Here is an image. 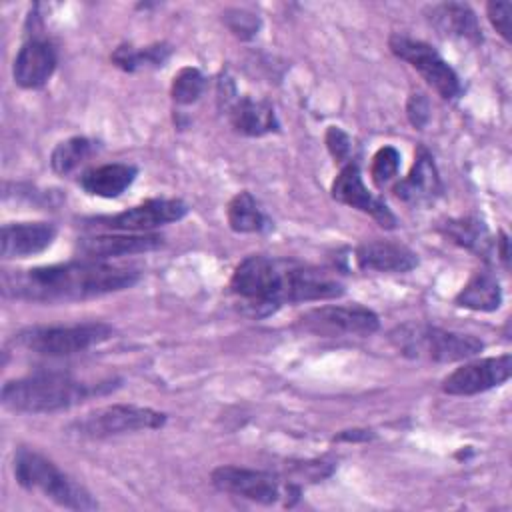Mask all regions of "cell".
<instances>
[{
    "mask_svg": "<svg viewBox=\"0 0 512 512\" xmlns=\"http://www.w3.org/2000/svg\"><path fill=\"white\" fill-rule=\"evenodd\" d=\"M230 290L246 314L262 318L286 302L338 298L344 284L314 266L254 254L236 266Z\"/></svg>",
    "mask_w": 512,
    "mask_h": 512,
    "instance_id": "6da1fadb",
    "label": "cell"
},
{
    "mask_svg": "<svg viewBox=\"0 0 512 512\" xmlns=\"http://www.w3.org/2000/svg\"><path fill=\"white\" fill-rule=\"evenodd\" d=\"M140 272L106 260H74L66 264L4 270L2 294L14 300L60 304L98 298L134 286Z\"/></svg>",
    "mask_w": 512,
    "mask_h": 512,
    "instance_id": "7a4b0ae2",
    "label": "cell"
},
{
    "mask_svg": "<svg viewBox=\"0 0 512 512\" xmlns=\"http://www.w3.org/2000/svg\"><path fill=\"white\" fill-rule=\"evenodd\" d=\"M112 380L84 382L66 372L40 370L16 380H8L2 386V404L14 412L46 414L72 408L92 396L114 390Z\"/></svg>",
    "mask_w": 512,
    "mask_h": 512,
    "instance_id": "3957f363",
    "label": "cell"
},
{
    "mask_svg": "<svg viewBox=\"0 0 512 512\" xmlns=\"http://www.w3.org/2000/svg\"><path fill=\"white\" fill-rule=\"evenodd\" d=\"M14 476L22 488L36 490L62 508H70V510L98 508V502L82 484H78L74 478L62 472L52 460H48L46 456L34 450H28V448L16 450Z\"/></svg>",
    "mask_w": 512,
    "mask_h": 512,
    "instance_id": "277c9868",
    "label": "cell"
},
{
    "mask_svg": "<svg viewBox=\"0 0 512 512\" xmlns=\"http://www.w3.org/2000/svg\"><path fill=\"white\" fill-rule=\"evenodd\" d=\"M390 340L408 358H426L434 362H458L474 358L484 350V342L472 334L452 332L426 324L398 326Z\"/></svg>",
    "mask_w": 512,
    "mask_h": 512,
    "instance_id": "5b68a950",
    "label": "cell"
},
{
    "mask_svg": "<svg viewBox=\"0 0 512 512\" xmlns=\"http://www.w3.org/2000/svg\"><path fill=\"white\" fill-rule=\"evenodd\" d=\"M114 328L106 322H78L68 326H32L14 336V344L40 356H72L110 340Z\"/></svg>",
    "mask_w": 512,
    "mask_h": 512,
    "instance_id": "8992f818",
    "label": "cell"
},
{
    "mask_svg": "<svg viewBox=\"0 0 512 512\" xmlns=\"http://www.w3.org/2000/svg\"><path fill=\"white\" fill-rule=\"evenodd\" d=\"M166 424V414L148 406L110 404L84 414L70 424V432L82 438H108L138 430H156Z\"/></svg>",
    "mask_w": 512,
    "mask_h": 512,
    "instance_id": "52a82bcc",
    "label": "cell"
},
{
    "mask_svg": "<svg viewBox=\"0 0 512 512\" xmlns=\"http://www.w3.org/2000/svg\"><path fill=\"white\" fill-rule=\"evenodd\" d=\"M388 46L394 56L408 62L444 100H452L460 94L462 86L458 74L430 44L404 34H392Z\"/></svg>",
    "mask_w": 512,
    "mask_h": 512,
    "instance_id": "ba28073f",
    "label": "cell"
},
{
    "mask_svg": "<svg viewBox=\"0 0 512 512\" xmlns=\"http://www.w3.org/2000/svg\"><path fill=\"white\" fill-rule=\"evenodd\" d=\"M298 326L304 332L324 336V338H338V336H370L378 330L380 320L378 316L360 304L348 306H318L306 310L298 318Z\"/></svg>",
    "mask_w": 512,
    "mask_h": 512,
    "instance_id": "9c48e42d",
    "label": "cell"
},
{
    "mask_svg": "<svg viewBox=\"0 0 512 512\" xmlns=\"http://www.w3.org/2000/svg\"><path fill=\"white\" fill-rule=\"evenodd\" d=\"M188 214V206L176 198H152L138 206H132L114 216H100L90 220V228L142 234L156 226L176 222Z\"/></svg>",
    "mask_w": 512,
    "mask_h": 512,
    "instance_id": "30bf717a",
    "label": "cell"
},
{
    "mask_svg": "<svg viewBox=\"0 0 512 512\" xmlns=\"http://www.w3.org/2000/svg\"><path fill=\"white\" fill-rule=\"evenodd\" d=\"M512 374L510 354L466 362L442 380V392L452 396H472L502 386Z\"/></svg>",
    "mask_w": 512,
    "mask_h": 512,
    "instance_id": "8fae6325",
    "label": "cell"
},
{
    "mask_svg": "<svg viewBox=\"0 0 512 512\" xmlns=\"http://www.w3.org/2000/svg\"><path fill=\"white\" fill-rule=\"evenodd\" d=\"M214 488L258 504H274L280 494V482L262 470L242 466H218L210 476Z\"/></svg>",
    "mask_w": 512,
    "mask_h": 512,
    "instance_id": "7c38bea8",
    "label": "cell"
},
{
    "mask_svg": "<svg viewBox=\"0 0 512 512\" xmlns=\"http://www.w3.org/2000/svg\"><path fill=\"white\" fill-rule=\"evenodd\" d=\"M332 198L356 208L360 212L370 214L382 228H394L396 216L390 212V208L376 196L368 192V188L362 182L360 168L354 162H348L340 168L338 176L332 182Z\"/></svg>",
    "mask_w": 512,
    "mask_h": 512,
    "instance_id": "4fadbf2b",
    "label": "cell"
},
{
    "mask_svg": "<svg viewBox=\"0 0 512 512\" xmlns=\"http://www.w3.org/2000/svg\"><path fill=\"white\" fill-rule=\"evenodd\" d=\"M162 246V236L158 234H96L80 238L76 244L82 260H108L116 256L140 254Z\"/></svg>",
    "mask_w": 512,
    "mask_h": 512,
    "instance_id": "5bb4252c",
    "label": "cell"
},
{
    "mask_svg": "<svg viewBox=\"0 0 512 512\" xmlns=\"http://www.w3.org/2000/svg\"><path fill=\"white\" fill-rule=\"evenodd\" d=\"M56 70V50L44 38H30L14 58L12 76L22 88L34 90L44 86Z\"/></svg>",
    "mask_w": 512,
    "mask_h": 512,
    "instance_id": "9a60e30c",
    "label": "cell"
},
{
    "mask_svg": "<svg viewBox=\"0 0 512 512\" xmlns=\"http://www.w3.org/2000/svg\"><path fill=\"white\" fill-rule=\"evenodd\" d=\"M56 238L52 222H14L4 224L0 236L2 258H26L46 250Z\"/></svg>",
    "mask_w": 512,
    "mask_h": 512,
    "instance_id": "2e32d148",
    "label": "cell"
},
{
    "mask_svg": "<svg viewBox=\"0 0 512 512\" xmlns=\"http://www.w3.org/2000/svg\"><path fill=\"white\" fill-rule=\"evenodd\" d=\"M440 192H442V182H440L434 158L424 146H420L416 150V158L410 174L394 186V194L404 202L420 204V202L434 200Z\"/></svg>",
    "mask_w": 512,
    "mask_h": 512,
    "instance_id": "e0dca14e",
    "label": "cell"
},
{
    "mask_svg": "<svg viewBox=\"0 0 512 512\" xmlns=\"http://www.w3.org/2000/svg\"><path fill=\"white\" fill-rule=\"evenodd\" d=\"M356 262L362 270L402 274L418 266V256L404 244L388 242V240H372L356 248Z\"/></svg>",
    "mask_w": 512,
    "mask_h": 512,
    "instance_id": "ac0fdd59",
    "label": "cell"
},
{
    "mask_svg": "<svg viewBox=\"0 0 512 512\" xmlns=\"http://www.w3.org/2000/svg\"><path fill=\"white\" fill-rule=\"evenodd\" d=\"M432 26L444 34L454 38H464L472 44L482 42V30L474 10L462 2H444L430 8Z\"/></svg>",
    "mask_w": 512,
    "mask_h": 512,
    "instance_id": "d6986e66",
    "label": "cell"
},
{
    "mask_svg": "<svg viewBox=\"0 0 512 512\" xmlns=\"http://www.w3.org/2000/svg\"><path fill=\"white\" fill-rule=\"evenodd\" d=\"M228 116L232 126L246 136H262L278 130V118L270 102L254 100L250 96L228 102Z\"/></svg>",
    "mask_w": 512,
    "mask_h": 512,
    "instance_id": "ffe728a7",
    "label": "cell"
},
{
    "mask_svg": "<svg viewBox=\"0 0 512 512\" xmlns=\"http://www.w3.org/2000/svg\"><path fill=\"white\" fill-rule=\"evenodd\" d=\"M138 170L132 164H102L82 172L80 186L84 192L100 198H116L120 196L136 178Z\"/></svg>",
    "mask_w": 512,
    "mask_h": 512,
    "instance_id": "44dd1931",
    "label": "cell"
},
{
    "mask_svg": "<svg viewBox=\"0 0 512 512\" xmlns=\"http://www.w3.org/2000/svg\"><path fill=\"white\" fill-rule=\"evenodd\" d=\"M456 304L476 312H492L502 304V290L498 278L488 270H478L470 276L456 296Z\"/></svg>",
    "mask_w": 512,
    "mask_h": 512,
    "instance_id": "7402d4cb",
    "label": "cell"
},
{
    "mask_svg": "<svg viewBox=\"0 0 512 512\" xmlns=\"http://www.w3.org/2000/svg\"><path fill=\"white\" fill-rule=\"evenodd\" d=\"M226 220L228 226L234 232L240 234H250V232H262L268 226V220L264 216V212L260 210L258 202L254 200V196L246 190L238 192L226 208Z\"/></svg>",
    "mask_w": 512,
    "mask_h": 512,
    "instance_id": "603a6c76",
    "label": "cell"
},
{
    "mask_svg": "<svg viewBox=\"0 0 512 512\" xmlns=\"http://www.w3.org/2000/svg\"><path fill=\"white\" fill-rule=\"evenodd\" d=\"M444 234L458 246L468 248L476 254H490L494 242L488 234V228L478 218H456L444 224Z\"/></svg>",
    "mask_w": 512,
    "mask_h": 512,
    "instance_id": "cb8c5ba5",
    "label": "cell"
},
{
    "mask_svg": "<svg viewBox=\"0 0 512 512\" xmlns=\"http://www.w3.org/2000/svg\"><path fill=\"white\" fill-rule=\"evenodd\" d=\"M172 48L164 42L160 44H152V46H146V48H134V46H118L114 52H112V62L126 70V72H134L138 68H156V66H162L168 56H170Z\"/></svg>",
    "mask_w": 512,
    "mask_h": 512,
    "instance_id": "d4e9b609",
    "label": "cell"
},
{
    "mask_svg": "<svg viewBox=\"0 0 512 512\" xmlns=\"http://www.w3.org/2000/svg\"><path fill=\"white\" fill-rule=\"evenodd\" d=\"M94 154V142L84 138V136H72L64 142H60L50 156V164L52 170L56 174H70L72 170H76L80 164H84L90 156Z\"/></svg>",
    "mask_w": 512,
    "mask_h": 512,
    "instance_id": "484cf974",
    "label": "cell"
},
{
    "mask_svg": "<svg viewBox=\"0 0 512 512\" xmlns=\"http://www.w3.org/2000/svg\"><path fill=\"white\" fill-rule=\"evenodd\" d=\"M204 92V76L194 66H184L178 70V74L172 80V100L176 104H192L200 98Z\"/></svg>",
    "mask_w": 512,
    "mask_h": 512,
    "instance_id": "4316f807",
    "label": "cell"
},
{
    "mask_svg": "<svg viewBox=\"0 0 512 512\" xmlns=\"http://www.w3.org/2000/svg\"><path fill=\"white\" fill-rule=\"evenodd\" d=\"M400 168V152L394 146H382L374 158H372V166H370V174L376 186H384L388 184Z\"/></svg>",
    "mask_w": 512,
    "mask_h": 512,
    "instance_id": "83f0119b",
    "label": "cell"
},
{
    "mask_svg": "<svg viewBox=\"0 0 512 512\" xmlns=\"http://www.w3.org/2000/svg\"><path fill=\"white\" fill-rule=\"evenodd\" d=\"M224 22L230 28V32L242 40H250L260 30V18L248 10L234 8L224 14Z\"/></svg>",
    "mask_w": 512,
    "mask_h": 512,
    "instance_id": "f1b7e54d",
    "label": "cell"
},
{
    "mask_svg": "<svg viewBox=\"0 0 512 512\" xmlns=\"http://www.w3.org/2000/svg\"><path fill=\"white\" fill-rule=\"evenodd\" d=\"M488 20L496 28V32L508 42L512 34V4L510 2H488L486 6Z\"/></svg>",
    "mask_w": 512,
    "mask_h": 512,
    "instance_id": "f546056e",
    "label": "cell"
},
{
    "mask_svg": "<svg viewBox=\"0 0 512 512\" xmlns=\"http://www.w3.org/2000/svg\"><path fill=\"white\" fill-rule=\"evenodd\" d=\"M406 114L414 128H424L430 120L428 98L422 92H412L408 98V104H406Z\"/></svg>",
    "mask_w": 512,
    "mask_h": 512,
    "instance_id": "4dcf8cb0",
    "label": "cell"
},
{
    "mask_svg": "<svg viewBox=\"0 0 512 512\" xmlns=\"http://www.w3.org/2000/svg\"><path fill=\"white\" fill-rule=\"evenodd\" d=\"M326 146L330 150V154L338 160V162H344L348 160L350 156V150H352V142H350V136L336 128V126H330L328 132H326Z\"/></svg>",
    "mask_w": 512,
    "mask_h": 512,
    "instance_id": "1f68e13d",
    "label": "cell"
},
{
    "mask_svg": "<svg viewBox=\"0 0 512 512\" xmlns=\"http://www.w3.org/2000/svg\"><path fill=\"white\" fill-rule=\"evenodd\" d=\"M370 434L366 430H346L336 440H356V438H368Z\"/></svg>",
    "mask_w": 512,
    "mask_h": 512,
    "instance_id": "d6a6232c",
    "label": "cell"
}]
</instances>
